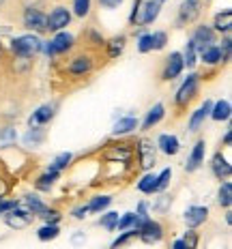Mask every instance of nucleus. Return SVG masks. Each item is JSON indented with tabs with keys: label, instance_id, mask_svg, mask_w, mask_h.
Returning <instances> with one entry per match:
<instances>
[{
	"label": "nucleus",
	"instance_id": "1",
	"mask_svg": "<svg viewBox=\"0 0 232 249\" xmlns=\"http://www.w3.org/2000/svg\"><path fill=\"white\" fill-rule=\"evenodd\" d=\"M95 67H97V52L80 50L65 60L63 71L71 80H84V77H89L95 71Z\"/></svg>",
	"mask_w": 232,
	"mask_h": 249
},
{
	"label": "nucleus",
	"instance_id": "2",
	"mask_svg": "<svg viewBox=\"0 0 232 249\" xmlns=\"http://www.w3.org/2000/svg\"><path fill=\"white\" fill-rule=\"evenodd\" d=\"M77 39L73 33L69 30H60V33H54L50 39H43L41 43V54H45L50 60H56L58 56H67L75 50Z\"/></svg>",
	"mask_w": 232,
	"mask_h": 249
},
{
	"label": "nucleus",
	"instance_id": "3",
	"mask_svg": "<svg viewBox=\"0 0 232 249\" xmlns=\"http://www.w3.org/2000/svg\"><path fill=\"white\" fill-rule=\"evenodd\" d=\"M41 43H43V37H39V35H18L9 41V52L18 60H35L41 54Z\"/></svg>",
	"mask_w": 232,
	"mask_h": 249
},
{
	"label": "nucleus",
	"instance_id": "4",
	"mask_svg": "<svg viewBox=\"0 0 232 249\" xmlns=\"http://www.w3.org/2000/svg\"><path fill=\"white\" fill-rule=\"evenodd\" d=\"M200 86H202V75L198 73V71H192V73H187L183 82H180V86L177 88V92H174V107H177L178 112L187 110L192 103L198 99L200 95Z\"/></svg>",
	"mask_w": 232,
	"mask_h": 249
},
{
	"label": "nucleus",
	"instance_id": "5",
	"mask_svg": "<svg viewBox=\"0 0 232 249\" xmlns=\"http://www.w3.org/2000/svg\"><path fill=\"white\" fill-rule=\"evenodd\" d=\"M99 159L106 163H116V165H131L133 161V144L125 142L118 138V142H107L99 150Z\"/></svg>",
	"mask_w": 232,
	"mask_h": 249
},
{
	"label": "nucleus",
	"instance_id": "6",
	"mask_svg": "<svg viewBox=\"0 0 232 249\" xmlns=\"http://www.w3.org/2000/svg\"><path fill=\"white\" fill-rule=\"evenodd\" d=\"M133 157H136V165L140 172H153L155 163H157V146L151 138L142 136L133 144Z\"/></svg>",
	"mask_w": 232,
	"mask_h": 249
},
{
	"label": "nucleus",
	"instance_id": "7",
	"mask_svg": "<svg viewBox=\"0 0 232 249\" xmlns=\"http://www.w3.org/2000/svg\"><path fill=\"white\" fill-rule=\"evenodd\" d=\"M19 22L28 33L33 35H48V11L43 9H37V7H24L22 13H19Z\"/></svg>",
	"mask_w": 232,
	"mask_h": 249
},
{
	"label": "nucleus",
	"instance_id": "8",
	"mask_svg": "<svg viewBox=\"0 0 232 249\" xmlns=\"http://www.w3.org/2000/svg\"><path fill=\"white\" fill-rule=\"evenodd\" d=\"M202 9H204V2L202 0H183L177 9V28H183V26H192V24H198L200 15H202Z\"/></svg>",
	"mask_w": 232,
	"mask_h": 249
},
{
	"label": "nucleus",
	"instance_id": "9",
	"mask_svg": "<svg viewBox=\"0 0 232 249\" xmlns=\"http://www.w3.org/2000/svg\"><path fill=\"white\" fill-rule=\"evenodd\" d=\"M73 15L67 4H54L48 13V33H60V30H69Z\"/></svg>",
	"mask_w": 232,
	"mask_h": 249
},
{
	"label": "nucleus",
	"instance_id": "10",
	"mask_svg": "<svg viewBox=\"0 0 232 249\" xmlns=\"http://www.w3.org/2000/svg\"><path fill=\"white\" fill-rule=\"evenodd\" d=\"M189 41H192L194 48L198 50V54H200V52L206 50L209 45H215V43H217V33L211 28V24L198 22V24L194 26L192 35H189Z\"/></svg>",
	"mask_w": 232,
	"mask_h": 249
},
{
	"label": "nucleus",
	"instance_id": "11",
	"mask_svg": "<svg viewBox=\"0 0 232 249\" xmlns=\"http://www.w3.org/2000/svg\"><path fill=\"white\" fill-rule=\"evenodd\" d=\"M163 236H166V228L159 219H148L144 221L142 228L138 230V238L144 243V245H157V243L163 241Z\"/></svg>",
	"mask_w": 232,
	"mask_h": 249
},
{
	"label": "nucleus",
	"instance_id": "12",
	"mask_svg": "<svg viewBox=\"0 0 232 249\" xmlns=\"http://www.w3.org/2000/svg\"><path fill=\"white\" fill-rule=\"evenodd\" d=\"M2 221H4V226L11 228V230H26L28 226H33L35 215H33V213H28L22 204H19V206H15L13 211L4 213Z\"/></svg>",
	"mask_w": 232,
	"mask_h": 249
},
{
	"label": "nucleus",
	"instance_id": "13",
	"mask_svg": "<svg viewBox=\"0 0 232 249\" xmlns=\"http://www.w3.org/2000/svg\"><path fill=\"white\" fill-rule=\"evenodd\" d=\"M185 71V65H183V56H180V52H170L166 56V60H163V67H161V82H174L177 77L183 75Z\"/></svg>",
	"mask_w": 232,
	"mask_h": 249
},
{
	"label": "nucleus",
	"instance_id": "14",
	"mask_svg": "<svg viewBox=\"0 0 232 249\" xmlns=\"http://www.w3.org/2000/svg\"><path fill=\"white\" fill-rule=\"evenodd\" d=\"M204 155H206V140L204 138H198V140H196V144L192 146V150H189L187 161H185L183 170L187 174L198 172V170L204 165Z\"/></svg>",
	"mask_w": 232,
	"mask_h": 249
},
{
	"label": "nucleus",
	"instance_id": "15",
	"mask_svg": "<svg viewBox=\"0 0 232 249\" xmlns=\"http://www.w3.org/2000/svg\"><path fill=\"white\" fill-rule=\"evenodd\" d=\"M183 221L187 226V230H198L200 226H204L209 221V206H202V204L187 206L183 213Z\"/></svg>",
	"mask_w": 232,
	"mask_h": 249
},
{
	"label": "nucleus",
	"instance_id": "16",
	"mask_svg": "<svg viewBox=\"0 0 232 249\" xmlns=\"http://www.w3.org/2000/svg\"><path fill=\"white\" fill-rule=\"evenodd\" d=\"M211 106H213V101L204 99L192 114H189V118H187V131L189 133H198L200 129L204 127V123L209 121V116H211Z\"/></svg>",
	"mask_w": 232,
	"mask_h": 249
},
{
	"label": "nucleus",
	"instance_id": "17",
	"mask_svg": "<svg viewBox=\"0 0 232 249\" xmlns=\"http://www.w3.org/2000/svg\"><path fill=\"white\" fill-rule=\"evenodd\" d=\"M161 7H163V4H159L157 0H144L142 7H140V13H138L136 26L146 28V26L155 24V22H157V18L161 15Z\"/></svg>",
	"mask_w": 232,
	"mask_h": 249
},
{
	"label": "nucleus",
	"instance_id": "18",
	"mask_svg": "<svg viewBox=\"0 0 232 249\" xmlns=\"http://www.w3.org/2000/svg\"><path fill=\"white\" fill-rule=\"evenodd\" d=\"M209 168H211V174H213L217 180H230V176H232V163H230V159L226 157L224 153H221V150L213 153Z\"/></svg>",
	"mask_w": 232,
	"mask_h": 249
},
{
	"label": "nucleus",
	"instance_id": "19",
	"mask_svg": "<svg viewBox=\"0 0 232 249\" xmlns=\"http://www.w3.org/2000/svg\"><path fill=\"white\" fill-rule=\"evenodd\" d=\"M56 110H58L56 103H43V106H39L28 116V127H45V124H50L56 116Z\"/></svg>",
	"mask_w": 232,
	"mask_h": 249
},
{
	"label": "nucleus",
	"instance_id": "20",
	"mask_svg": "<svg viewBox=\"0 0 232 249\" xmlns=\"http://www.w3.org/2000/svg\"><path fill=\"white\" fill-rule=\"evenodd\" d=\"M163 118H166V106H163V103H155V106H151L148 112L144 114V118L140 121V124H138V131H142V133L151 131V129L157 127Z\"/></svg>",
	"mask_w": 232,
	"mask_h": 249
},
{
	"label": "nucleus",
	"instance_id": "21",
	"mask_svg": "<svg viewBox=\"0 0 232 249\" xmlns=\"http://www.w3.org/2000/svg\"><path fill=\"white\" fill-rule=\"evenodd\" d=\"M58 180H60V172L45 168V172H41L37 178L33 180V187H35V191H37V194H50Z\"/></svg>",
	"mask_w": 232,
	"mask_h": 249
},
{
	"label": "nucleus",
	"instance_id": "22",
	"mask_svg": "<svg viewBox=\"0 0 232 249\" xmlns=\"http://www.w3.org/2000/svg\"><path fill=\"white\" fill-rule=\"evenodd\" d=\"M198 60L202 62L204 67H211V69H215V67H221V65H228L224 58V52L219 50V45H209L206 50H202L198 54Z\"/></svg>",
	"mask_w": 232,
	"mask_h": 249
},
{
	"label": "nucleus",
	"instance_id": "23",
	"mask_svg": "<svg viewBox=\"0 0 232 249\" xmlns=\"http://www.w3.org/2000/svg\"><path fill=\"white\" fill-rule=\"evenodd\" d=\"M155 146H157V153L166 155V157H174L180 150V142L174 133H161V136L155 140Z\"/></svg>",
	"mask_w": 232,
	"mask_h": 249
},
{
	"label": "nucleus",
	"instance_id": "24",
	"mask_svg": "<svg viewBox=\"0 0 232 249\" xmlns=\"http://www.w3.org/2000/svg\"><path fill=\"white\" fill-rule=\"evenodd\" d=\"M211 28L217 33V37H224V35H230L232 30V9L226 7L224 11H217L213 15V22H211Z\"/></svg>",
	"mask_w": 232,
	"mask_h": 249
},
{
	"label": "nucleus",
	"instance_id": "25",
	"mask_svg": "<svg viewBox=\"0 0 232 249\" xmlns=\"http://www.w3.org/2000/svg\"><path fill=\"white\" fill-rule=\"evenodd\" d=\"M138 124H140V121H138L136 116H121L118 121L114 123V127H112V136L114 138H127L131 136V133L138 131Z\"/></svg>",
	"mask_w": 232,
	"mask_h": 249
},
{
	"label": "nucleus",
	"instance_id": "26",
	"mask_svg": "<svg viewBox=\"0 0 232 249\" xmlns=\"http://www.w3.org/2000/svg\"><path fill=\"white\" fill-rule=\"evenodd\" d=\"M127 48V35H114V37L106 39V45H103V52H106V58L107 60H114L118 56L125 52Z\"/></svg>",
	"mask_w": 232,
	"mask_h": 249
},
{
	"label": "nucleus",
	"instance_id": "27",
	"mask_svg": "<svg viewBox=\"0 0 232 249\" xmlns=\"http://www.w3.org/2000/svg\"><path fill=\"white\" fill-rule=\"evenodd\" d=\"M19 204H22L28 213H33L35 217H39L41 213L50 206V204H45V202H43V198H39L37 191H28V194H24L22 198H19Z\"/></svg>",
	"mask_w": 232,
	"mask_h": 249
},
{
	"label": "nucleus",
	"instance_id": "28",
	"mask_svg": "<svg viewBox=\"0 0 232 249\" xmlns=\"http://www.w3.org/2000/svg\"><path fill=\"white\" fill-rule=\"evenodd\" d=\"M211 121L215 123H230L232 118V103L228 99H217L211 106Z\"/></svg>",
	"mask_w": 232,
	"mask_h": 249
},
{
	"label": "nucleus",
	"instance_id": "29",
	"mask_svg": "<svg viewBox=\"0 0 232 249\" xmlns=\"http://www.w3.org/2000/svg\"><path fill=\"white\" fill-rule=\"evenodd\" d=\"M45 138H48L45 127H28L26 133L22 136V142H24V146H28V148H39L41 144L45 142Z\"/></svg>",
	"mask_w": 232,
	"mask_h": 249
},
{
	"label": "nucleus",
	"instance_id": "30",
	"mask_svg": "<svg viewBox=\"0 0 232 249\" xmlns=\"http://www.w3.org/2000/svg\"><path fill=\"white\" fill-rule=\"evenodd\" d=\"M136 189L144 196L157 194V174L155 172H142V176L136 180Z\"/></svg>",
	"mask_w": 232,
	"mask_h": 249
},
{
	"label": "nucleus",
	"instance_id": "31",
	"mask_svg": "<svg viewBox=\"0 0 232 249\" xmlns=\"http://www.w3.org/2000/svg\"><path fill=\"white\" fill-rule=\"evenodd\" d=\"M112 196L110 194H95L92 198H89V202H86V206H89V213H103V211H107L110 209V204H112Z\"/></svg>",
	"mask_w": 232,
	"mask_h": 249
},
{
	"label": "nucleus",
	"instance_id": "32",
	"mask_svg": "<svg viewBox=\"0 0 232 249\" xmlns=\"http://www.w3.org/2000/svg\"><path fill=\"white\" fill-rule=\"evenodd\" d=\"M217 206L224 211H228L232 206V183L230 180H221L219 183V189H217Z\"/></svg>",
	"mask_w": 232,
	"mask_h": 249
},
{
	"label": "nucleus",
	"instance_id": "33",
	"mask_svg": "<svg viewBox=\"0 0 232 249\" xmlns=\"http://www.w3.org/2000/svg\"><path fill=\"white\" fill-rule=\"evenodd\" d=\"M142 228V221H138L136 213L129 211V213H123L118 217V224H116V230L118 232H125V230H140Z\"/></svg>",
	"mask_w": 232,
	"mask_h": 249
},
{
	"label": "nucleus",
	"instance_id": "34",
	"mask_svg": "<svg viewBox=\"0 0 232 249\" xmlns=\"http://www.w3.org/2000/svg\"><path fill=\"white\" fill-rule=\"evenodd\" d=\"M71 15L77 19H86L92 13V0H71Z\"/></svg>",
	"mask_w": 232,
	"mask_h": 249
},
{
	"label": "nucleus",
	"instance_id": "35",
	"mask_svg": "<svg viewBox=\"0 0 232 249\" xmlns=\"http://www.w3.org/2000/svg\"><path fill=\"white\" fill-rule=\"evenodd\" d=\"M71 163H73V153H67L65 150V153H58L54 159H52V163L48 165V168L63 174V172H67V170L71 168Z\"/></svg>",
	"mask_w": 232,
	"mask_h": 249
},
{
	"label": "nucleus",
	"instance_id": "36",
	"mask_svg": "<svg viewBox=\"0 0 232 249\" xmlns=\"http://www.w3.org/2000/svg\"><path fill=\"white\" fill-rule=\"evenodd\" d=\"M106 45V37L99 33L97 28H89L86 30V50L90 52H101Z\"/></svg>",
	"mask_w": 232,
	"mask_h": 249
},
{
	"label": "nucleus",
	"instance_id": "37",
	"mask_svg": "<svg viewBox=\"0 0 232 249\" xmlns=\"http://www.w3.org/2000/svg\"><path fill=\"white\" fill-rule=\"evenodd\" d=\"M180 56H183V65L185 69H194L196 65H198V50L194 48V43L187 39V43H185L183 52H180Z\"/></svg>",
	"mask_w": 232,
	"mask_h": 249
},
{
	"label": "nucleus",
	"instance_id": "38",
	"mask_svg": "<svg viewBox=\"0 0 232 249\" xmlns=\"http://www.w3.org/2000/svg\"><path fill=\"white\" fill-rule=\"evenodd\" d=\"M58 236H60V226H56V224H43L37 230V238L39 241H43V243L56 241Z\"/></svg>",
	"mask_w": 232,
	"mask_h": 249
},
{
	"label": "nucleus",
	"instance_id": "39",
	"mask_svg": "<svg viewBox=\"0 0 232 249\" xmlns=\"http://www.w3.org/2000/svg\"><path fill=\"white\" fill-rule=\"evenodd\" d=\"M118 217H121V215H118L116 211H103L97 224H99V226L103 228V230L114 232V230H116V224H118Z\"/></svg>",
	"mask_w": 232,
	"mask_h": 249
},
{
	"label": "nucleus",
	"instance_id": "40",
	"mask_svg": "<svg viewBox=\"0 0 232 249\" xmlns=\"http://www.w3.org/2000/svg\"><path fill=\"white\" fill-rule=\"evenodd\" d=\"M39 219H43V224H56V226H60V221H63V211L56 209V206H48V209H45L39 215Z\"/></svg>",
	"mask_w": 232,
	"mask_h": 249
},
{
	"label": "nucleus",
	"instance_id": "41",
	"mask_svg": "<svg viewBox=\"0 0 232 249\" xmlns=\"http://www.w3.org/2000/svg\"><path fill=\"white\" fill-rule=\"evenodd\" d=\"M136 50L140 52V54H151L153 52V37L148 30H144L142 35L136 37Z\"/></svg>",
	"mask_w": 232,
	"mask_h": 249
},
{
	"label": "nucleus",
	"instance_id": "42",
	"mask_svg": "<svg viewBox=\"0 0 232 249\" xmlns=\"http://www.w3.org/2000/svg\"><path fill=\"white\" fill-rule=\"evenodd\" d=\"M133 238H138V230H125V232H118V236L112 241V249H118V247H125L127 243H131Z\"/></svg>",
	"mask_w": 232,
	"mask_h": 249
},
{
	"label": "nucleus",
	"instance_id": "43",
	"mask_svg": "<svg viewBox=\"0 0 232 249\" xmlns=\"http://www.w3.org/2000/svg\"><path fill=\"white\" fill-rule=\"evenodd\" d=\"M172 206V196H166V194H161V196H157L155 198V202L151 204V211H155V213H168V209Z\"/></svg>",
	"mask_w": 232,
	"mask_h": 249
},
{
	"label": "nucleus",
	"instance_id": "44",
	"mask_svg": "<svg viewBox=\"0 0 232 249\" xmlns=\"http://www.w3.org/2000/svg\"><path fill=\"white\" fill-rule=\"evenodd\" d=\"M18 131H15V127H2L0 129V144H4V146H11V144L18 142Z\"/></svg>",
	"mask_w": 232,
	"mask_h": 249
},
{
	"label": "nucleus",
	"instance_id": "45",
	"mask_svg": "<svg viewBox=\"0 0 232 249\" xmlns=\"http://www.w3.org/2000/svg\"><path fill=\"white\" fill-rule=\"evenodd\" d=\"M170 180H172V168H163L161 172L157 174V194H163V191L168 189Z\"/></svg>",
	"mask_w": 232,
	"mask_h": 249
},
{
	"label": "nucleus",
	"instance_id": "46",
	"mask_svg": "<svg viewBox=\"0 0 232 249\" xmlns=\"http://www.w3.org/2000/svg\"><path fill=\"white\" fill-rule=\"evenodd\" d=\"M151 37H153V52L166 50V45H168V33L166 30H155V33H151Z\"/></svg>",
	"mask_w": 232,
	"mask_h": 249
},
{
	"label": "nucleus",
	"instance_id": "47",
	"mask_svg": "<svg viewBox=\"0 0 232 249\" xmlns=\"http://www.w3.org/2000/svg\"><path fill=\"white\" fill-rule=\"evenodd\" d=\"M133 213H136L138 221H142V224H144V221L151 219V204H148L146 200H140V202H138V206H136V211H133Z\"/></svg>",
	"mask_w": 232,
	"mask_h": 249
},
{
	"label": "nucleus",
	"instance_id": "48",
	"mask_svg": "<svg viewBox=\"0 0 232 249\" xmlns=\"http://www.w3.org/2000/svg\"><path fill=\"white\" fill-rule=\"evenodd\" d=\"M180 241H183L185 249H198V243H200V236L196 230H187L183 236H180Z\"/></svg>",
	"mask_w": 232,
	"mask_h": 249
},
{
	"label": "nucleus",
	"instance_id": "49",
	"mask_svg": "<svg viewBox=\"0 0 232 249\" xmlns=\"http://www.w3.org/2000/svg\"><path fill=\"white\" fill-rule=\"evenodd\" d=\"M217 45H219V50L224 52L226 62H230V54H232V39H230V35H224V37H221V43H217Z\"/></svg>",
	"mask_w": 232,
	"mask_h": 249
},
{
	"label": "nucleus",
	"instance_id": "50",
	"mask_svg": "<svg viewBox=\"0 0 232 249\" xmlns=\"http://www.w3.org/2000/svg\"><path fill=\"white\" fill-rule=\"evenodd\" d=\"M71 217L77 219V221L86 219V217H89V206H86L84 202H82V204H77V206H73V209H71Z\"/></svg>",
	"mask_w": 232,
	"mask_h": 249
},
{
	"label": "nucleus",
	"instance_id": "51",
	"mask_svg": "<svg viewBox=\"0 0 232 249\" xmlns=\"http://www.w3.org/2000/svg\"><path fill=\"white\" fill-rule=\"evenodd\" d=\"M142 2H144V0H133V4H131V11H129V18H127L129 26H136V22H138V13H140Z\"/></svg>",
	"mask_w": 232,
	"mask_h": 249
},
{
	"label": "nucleus",
	"instance_id": "52",
	"mask_svg": "<svg viewBox=\"0 0 232 249\" xmlns=\"http://www.w3.org/2000/svg\"><path fill=\"white\" fill-rule=\"evenodd\" d=\"M11 187H13V185H11V180H9L4 174H0V200L7 198V196L11 194Z\"/></svg>",
	"mask_w": 232,
	"mask_h": 249
},
{
	"label": "nucleus",
	"instance_id": "53",
	"mask_svg": "<svg viewBox=\"0 0 232 249\" xmlns=\"http://www.w3.org/2000/svg\"><path fill=\"white\" fill-rule=\"evenodd\" d=\"M97 2H99V7H101V9H107V11H114V9L123 7V2H125V0H97Z\"/></svg>",
	"mask_w": 232,
	"mask_h": 249
},
{
	"label": "nucleus",
	"instance_id": "54",
	"mask_svg": "<svg viewBox=\"0 0 232 249\" xmlns=\"http://www.w3.org/2000/svg\"><path fill=\"white\" fill-rule=\"evenodd\" d=\"M45 2H48V0H19L22 9H24V7H37V9H43V7H45Z\"/></svg>",
	"mask_w": 232,
	"mask_h": 249
},
{
	"label": "nucleus",
	"instance_id": "55",
	"mask_svg": "<svg viewBox=\"0 0 232 249\" xmlns=\"http://www.w3.org/2000/svg\"><path fill=\"white\" fill-rule=\"evenodd\" d=\"M221 144H224L226 148H230V144H232V127L226 129V133H224V140H221Z\"/></svg>",
	"mask_w": 232,
	"mask_h": 249
},
{
	"label": "nucleus",
	"instance_id": "56",
	"mask_svg": "<svg viewBox=\"0 0 232 249\" xmlns=\"http://www.w3.org/2000/svg\"><path fill=\"white\" fill-rule=\"evenodd\" d=\"M4 56H7V48H4V43L0 41V67H2V62H4Z\"/></svg>",
	"mask_w": 232,
	"mask_h": 249
},
{
	"label": "nucleus",
	"instance_id": "57",
	"mask_svg": "<svg viewBox=\"0 0 232 249\" xmlns=\"http://www.w3.org/2000/svg\"><path fill=\"white\" fill-rule=\"evenodd\" d=\"M224 221H226V226H230V224H232V211H230V209L224 213Z\"/></svg>",
	"mask_w": 232,
	"mask_h": 249
},
{
	"label": "nucleus",
	"instance_id": "58",
	"mask_svg": "<svg viewBox=\"0 0 232 249\" xmlns=\"http://www.w3.org/2000/svg\"><path fill=\"white\" fill-rule=\"evenodd\" d=\"M172 249H185V245H183V241L180 238H177V241L172 243Z\"/></svg>",
	"mask_w": 232,
	"mask_h": 249
},
{
	"label": "nucleus",
	"instance_id": "59",
	"mask_svg": "<svg viewBox=\"0 0 232 249\" xmlns=\"http://www.w3.org/2000/svg\"><path fill=\"white\" fill-rule=\"evenodd\" d=\"M84 238H86V236H84V232H77V234L73 236V243H80V241H84Z\"/></svg>",
	"mask_w": 232,
	"mask_h": 249
},
{
	"label": "nucleus",
	"instance_id": "60",
	"mask_svg": "<svg viewBox=\"0 0 232 249\" xmlns=\"http://www.w3.org/2000/svg\"><path fill=\"white\" fill-rule=\"evenodd\" d=\"M7 2H9V0H0V11H2V9L7 7Z\"/></svg>",
	"mask_w": 232,
	"mask_h": 249
},
{
	"label": "nucleus",
	"instance_id": "61",
	"mask_svg": "<svg viewBox=\"0 0 232 249\" xmlns=\"http://www.w3.org/2000/svg\"><path fill=\"white\" fill-rule=\"evenodd\" d=\"M52 2H56V4H63V2H65V0H52Z\"/></svg>",
	"mask_w": 232,
	"mask_h": 249
},
{
	"label": "nucleus",
	"instance_id": "62",
	"mask_svg": "<svg viewBox=\"0 0 232 249\" xmlns=\"http://www.w3.org/2000/svg\"><path fill=\"white\" fill-rule=\"evenodd\" d=\"M157 2H159V4H163V2H168V0H157Z\"/></svg>",
	"mask_w": 232,
	"mask_h": 249
},
{
	"label": "nucleus",
	"instance_id": "63",
	"mask_svg": "<svg viewBox=\"0 0 232 249\" xmlns=\"http://www.w3.org/2000/svg\"><path fill=\"white\" fill-rule=\"evenodd\" d=\"M206 2H211V0H204V4H206Z\"/></svg>",
	"mask_w": 232,
	"mask_h": 249
}]
</instances>
